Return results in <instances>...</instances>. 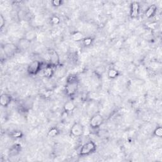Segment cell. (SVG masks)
Instances as JSON below:
<instances>
[{
    "mask_svg": "<svg viewBox=\"0 0 162 162\" xmlns=\"http://www.w3.org/2000/svg\"><path fill=\"white\" fill-rule=\"evenodd\" d=\"M96 150V145L94 142L89 141L84 144L80 149V153L81 155H88L93 153Z\"/></svg>",
    "mask_w": 162,
    "mask_h": 162,
    "instance_id": "obj_1",
    "label": "cell"
},
{
    "mask_svg": "<svg viewBox=\"0 0 162 162\" xmlns=\"http://www.w3.org/2000/svg\"><path fill=\"white\" fill-rule=\"evenodd\" d=\"M78 89V82L76 80L71 79L68 81L67 84L66 86L65 90L67 94L69 96H72L76 93Z\"/></svg>",
    "mask_w": 162,
    "mask_h": 162,
    "instance_id": "obj_2",
    "label": "cell"
},
{
    "mask_svg": "<svg viewBox=\"0 0 162 162\" xmlns=\"http://www.w3.org/2000/svg\"><path fill=\"white\" fill-rule=\"evenodd\" d=\"M103 122V118L100 114H95L90 120V125L93 129L100 127Z\"/></svg>",
    "mask_w": 162,
    "mask_h": 162,
    "instance_id": "obj_3",
    "label": "cell"
},
{
    "mask_svg": "<svg viewBox=\"0 0 162 162\" xmlns=\"http://www.w3.org/2000/svg\"><path fill=\"white\" fill-rule=\"evenodd\" d=\"M3 51L6 55L8 56H13L15 53H16L18 48V46L15 45L13 43H7L3 46Z\"/></svg>",
    "mask_w": 162,
    "mask_h": 162,
    "instance_id": "obj_4",
    "label": "cell"
},
{
    "mask_svg": "<svg viewBox=\"0 0 162 162\" xmlns=\"http://www.w3.org/2000/svg\"><path fill=\"white\" fill-rule=\"evenodd\" d=\"M41 68V63L39 61H34L31 62L28 66L27 72L30 75H36Z\"/></svg>",
    "mask_w": 162,
    "mask_h": 162,
    "instance_id": "obj_5",
    "label": "cell"
},
{
    "mask_svg": "<svg viewBox=\"0 0 162 162\" xmlns=\"http://www.w3.org/2000/svg\"><path fill=\"white\" fill-rule=\"evenodd\" d=\"M50 66L53 67H57L60 64V56L56 51L51 50L49 52Z\"/></svg>",
    "mask_w": 162,
    "mask_h": 162,
    "instance_id": "obj_6",
    "label": "cell"
},
{
    "mask_svg": "<svg viewBox=\"0 0 162 162\" xmlns=\"http://www.w3.org/2000/svg\"><path fill=\"white\" fill-rule=\"evenodd\" d=\"M71 133L76 137L81 136L84 133V127L80 123H75L71 129Z\"/></svg>",
    "mask_w": 162,
    "mask_h": 162,
    "instance_id": "obj_7",
    "label": "cell"
},
{
    "mask_svg": "<svg viewBox=\"0 0 162 162\" xmlns=\"http://www.w3.org/2000/svg\"><path fill=\"white\" fill-rule=\"evenodd\" d=\"M11 96L8 94H2L0 97V104L3 107L8 106L10 103H11Z\"/></svg>",
    "mask_w": 162,
    "mask_h": 162,
    "instance_id": "obj_8",
    "label": "cell"
},
{
    "mask_svg": "<svg viewBox=\"0 0 162 162\" xmlns=\"http://www.w3.org/2000/svg\"><path fill=\"white\" fill-rule=\"evenodd\" d=\"M140 7L137 2H133L131 4V16L132 18H136L139 15Z\"/></svg>",
    "mask_w": 162,
    "mask_h": 162,
    "instance_id": "obj_9",
    "label": "cell"
},
{
    "mask_svg": "<svg viewBox=\"0 0 162 162\" xmlns=\"http://www.w3.org/2000/svg\"><path fill=\"white\" fill-rule=\"evenodd\" d=\"M31 45V42L29 41L28 40L25 39V38H23L22 39H20L19 42V44H18V48L21 50H25L28 48Z\"/></svg>",
    "mask_w": 162,
    "mask_h": 162,
    "instance_id": "obj_10",
    "label": "cell"
},
{
    "mask_svg": "<svg viewBox=\"0 0 162 162\" xmlns=\"http://www.w3.org/2000/svg\"><path fill=\"white\" fill-rule=\"evenodd\" d=\"M37 37V33L34 30H30L28 31L25 34V36L23 38H25V39L28 40L29 41L31 42L32 41H34L35 38Z\"/></svg>",
    "mask_w": 162,
    "mask_h": 162,
    "instance_id": "obj_11",
    "label": "cell"
},
{
    "mask_svg": "<svg viewBox=\"0 0 162 162\" xmlns=\"http://www.w3.org/2000/svg\"><path fill=\"white\" fill-rule=\"evenodd\" d=\"M76 108V105L72 101H69L66 102L64 105V109L65 112H71Z\"/></svg>",
    "mask_w": 162,
    "mask_h": 162,
    "instance_id": "obj_12",
    "label": "cell"
},
{
    "mask_svg": "<svg viewBox=\"0 0 162 162\" xmlns=\"http://www.w3.org/2000/svg\"><path fill=\"white\" fill-rule=\"evenodd\" d=\"M157 7L155 5H152L150 6L146 12V17L151 18V17L153 16L155 13H156V11H157Z\"/></svg>",
    "mask_w": 162,
    "mask_h": 162,
    "instance_id": "obj_13",
    "label": "cell"
},
{
    "mask_svg": "<svg viewBox=\"0 0 162 162\" xmlns=\"http://www.w3.org/2000/svg\"><path fill=\"white\" fill-rule=\"evenodd\" d=\"M72 39L75 41H80L84 39V35L80 32H75L72 35Z\"/></svg>",
    "mask_w": 162,
    "mask_h": 162,
    "instance_id": "obj_14",
    "label": "cell"
},
{
    "mask_svg": "<svg viewBox=\"0 0 162 162\" xmlns=\"http://www.w3.org/2000/svg\"><path fill=\"white\" fill-rule=\"evenodd\" d=\"M54 74V71L53 67L52 66H48L44 70V76L47 78H51Z\"/></svg>",
    "mask_w": 162,
    "mask_h": 162,
    "instance_id": "obj_15",
    "label": "cell"
},
{
    "mask_svg": "<svg viewBox=\"0 0 162 162\" xmlns=\"http://www.w3.org/2000/svg\"><path fill=\"white\" fill-rule=\"evenodd\" d=\"M21 149V146L20 145H15L11 148L10 151V155L11 156H15L19 153Z\"/></svg>",
    "mask_w": 162,
    "mask_h": 162,
    "instance_id": "obj_16",
    "label": "cell"
},
{
    "mask_svg": "<svg viewBox=\"0 0 162 162\" xmlns=\"http://www.w3.org/2000/svg\"><path fill=\"white\" fill-rule=\"evenodd\" d=\"M118 76V72L115 68H110L108 72V76L110 79H115Z\"/></svg>",
    "mask_w": 162,
    "mask_h": 162,
    "instance_id": "obj_17",
    "label": "cell"
},
{
    "mask_svg": "<svg viewBox=\"0 0 162 162\" xmlns=\"http://www.w3.org/2000/svg\"><path fill=\"white\" fill-rule=\"evenodd\" d=\"M27 15L26 11L24 10L20 9L17 12V19L19 21L24 20Z\"/></svg>",
    "mask_w": 162,
    "mask_h": 162,
    "instance_id": "obj_18",
    "label": "cell"
},
{
    "mask_svg": "<svg viewBox=\"0 0 162 162\" xmlns=\"http://www.w3.org/2000/svg\"><path fill=\"white\" fill-rule=\"evenodd\" d=\"M58 131L56 128H52L49 131L48 133V136L50 137H54L56 136L58 134Z\"/></svg>",
    "mask_w": 162,
    "mask_h": 162,
    "instance_id": "obj_19",
    "label": "cell"
},
{
    "mask_svg": "<svg viewBox=\"0 0 162 162\" xmlns=\"http://www.w3.org/2000/svg\"><path fill=\"white\" fill-rule=\"evenodd\" d=\"M154 134L156 136L161 137L162 136V129L160 127L157 128L154 131Z\"/></svg>",
    "mask_w": 162,
    "mask_h": 162,
    "instance_id": "obj_20",
    "label": "cell"
},
{
    "mask_svg": "<svg viewBox=\"0 0 162 162\" xmlns=\"http://www.w3.org/2000/svg\"><path fill=\"white\" fill-rule=\"evenodd\" d=\"M92 39L91 38H90V37L85 38L83 40L84 44L85 46H90V45L92 44Z\"/></svg>",
    "mask_w": 162,
    "mask_h": 162,
    "instance_id": "obj_21",
    "label": "cell"
},
{
    "mask_svg": "<svg viewBox=\"0 0 162 162\" xmlns=\"http://www.w3.org/2000/svg\"><path fill=\"white\" fill-rule=\"evenodd\" d=\"M51 21H52V22L53 25H57L60 22V20L59 18L57 16H54L52 18Z\"/></svg>",
    "mask_w": 162,
    "mask_h": 162,
    "instance_id": "obj_22",
    "label": "cell"
},
{
    "mask_svg": "<svg viewBox=\"0 0 162 162\" xmlns=\"http://www.w3.org/2000/svg\"><path fill=\"white\" fill-rule=\"evenodd\" d=\"M11 136L15 138H20L22 136V133H21L20 131H15V132H13Z\"/></svg>",
    "mask_w": 162,
    "mask_h": 162,
    "instance_id": "obj_23",
    "label": "cell"
},
{
    "mask_svg": "<svg viewBox=\"0 0 162 162\" xmlns=\"http://www.w3.org/2000/svg\"><path fill=\"white\" fill-rule=\"evenodd\" d=\"M5 25V19L3 15H0V29H2Z\"/></svg>",
    "mask_w": 162,
    "mask_h": 162,
    "instance_id": "obj_24",
    "label": "cell"
},
{
    "mask_svg": "<svg viewBox=\"0 0 162 162\" xmlns=\"http://www.w3.org/2000/svg\"><path fill=\"white\" fill-rule=\"evenodd\" d=\"M52 4L55 7H59V6L62 5V1H60V0H54V1H52Z\"/></svg>",
    "mask_w": 162,
    "mask_h": 162,
    "instance_id": "obj_25",
    "label": "cell"
}]
</instances>
